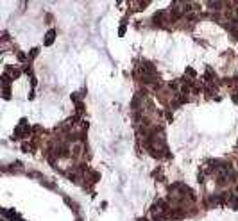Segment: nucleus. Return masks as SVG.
Masks as SVG:
<instances>
[{
    "instance_id": "1",
    "label": "nucleus",
    "mask_w": 238,
    "mask_h": 221,
    "mask_svg": "<svg viewBox=\"0 0 238 221\" xmlns=\"http://www.w3.org/2000/svg\"><path fill=\"white\" fill-rule=\"evenodd\" d=\"M54 36H56V30H50V32L47 34V39H45V45H52V39H54Z\"/></svg>"
}]
</instances>
